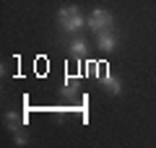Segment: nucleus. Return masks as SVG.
I'll return each mask as SVG.
<instances>
[{
  "mask_svg": "<svg viewBox=\"0 0 156 148\" xmlns=\"http://www.w3.org/2000/svg\"><path fill=\"white\" fill-rule=\"evenodd\" d=\"M112 21H115V18H112L109 11H104V8H94L91 16H89V21H86V29H94V31L99 34V31H104V29H109Z\"/></svg>",
  "mask_w": 156,
  "mask_h": 148,
  "instance_id": "1",
  "label": "nucleus"
},
{
  "mask_svg": "<svg viewBox=\"0 0 156 148\" xmlns=\"http://www.w3.org/2000/svg\"><path fill=\"white\" fill-rule=\"evenodd\" d=\"M86 21H89V18H86L83 13L78 11V13H73L68 21H62V23H60V29H65L68 34H78V31H83V29H86Z\"/></svg>",
  "mask_w": 156,
  "mask_h": 148,
  "instance_id": "2",
  "label": "nucleus"
},
{
  "mask_svg": "<svg viewBox=\"0 0 156 148\" xmlns=\"http://www.w3.org/2000/svg\"><path fill=\"white\" fill-rule=\"evenodd\" d=\"M96 47H99L101 52H112V49L117 47V37L112 34V29H104V31H99V37H96Z\"/></svg>",
  "mask_w": 156,
  "mask_h": 148,
  "instance_id": "3",
  "label": "nucleus"
},
{
  "mask_svg": "<svg viewBox=\"0 0 156 148\" xmlns=\"http://www.w3.org/2000/svg\"><path fill=\"white\" fill-rule=\"evenodd\" d=\"M101 83H104V88L112 93V96H117V93H122V81L115 76V73H109V70H104L101 73Z\"/></svg>",
  "mask_w": 156,
  "mask_h": 148,
  "instance_id": "4",
  "label": "nucleus"
},
{
  "mask_svg": "<svg viewBox=\"0 0 156 148\" xmlns=\"http://www.w3.org/2000/svg\"><path fill=\"white\" fill-rule=\"evenodd\" d=\"M68 49H70L76 57H83V55H86V49H89V44H86L83 37H76V39L70 42V47H68Z\"/></svg>",
  "mask_w": 156,
  "mask_h": 148,
  "instance_id": "5",
  "label": "nucleus"
},
{
  "mask_svg": "<svg viewBox=\"0 0 156 148\" xmlns=\"http://www.w3.org/2000/svg\"><path fill=\"white\" fill-rule=\"evenodd\" d=\"M78 11H81V8H78V5H62L60 11H57V23L68 21V18H70L73 13H78Z\"/></svg>",
  "mask_w": 156,
  "mask_h": 148,
  "instance_id": "6",
  "label": "nucleus"
},
{
  "mask_svg": "<svg viewBox=\"0 0 156 148\" xmlns=\"http://www.w3.org/2000/svg\"><path fill=\"white\" fill-rule=\"evenodd\" d=\"M13 140H16L18 146H26V138H23V132H18V130H13Z\"/></svg>",
  "mask_w": 156,
  "mask_h": 148,
  "instance_id": "7",
  "label": "nucleus"
}]
</instances>
